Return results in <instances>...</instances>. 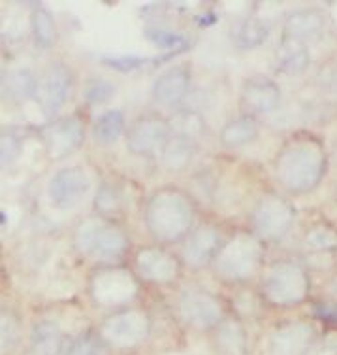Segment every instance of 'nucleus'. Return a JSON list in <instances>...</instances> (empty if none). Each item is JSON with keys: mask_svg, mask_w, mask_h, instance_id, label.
<instances>
[{"mask_svg": "<svg viewBox=\"0 0 337 355\" xmlns=\"http://www.w3.org/2000/svg\"><path fill=\"white\" fill-rule=\"evenodd\" d=\"M328 166L322 142L313 135H292L279 148L271 163L277 185L286 195H307L315 191Z\"/></svg>", "mask_w": 337, "mask_h": 355, "instance_id": "nucleus-1", "label": "nucleus"}, {"mask_svg": "<svg viewBox=\"0 0 337 355\" xmlns=\"http://www.w3.org/2000/svg\"><path fill=\"white\" fill-rule=\"evenodd\" d=\"M143 223L155 244H183L196 227L194 200L189 193L174 185L158 187L145 200Z\"/></svg>", "mask_w": 337, "mask_h": 355, "instance_id": "nucleus-2", "label": "nucleus"}, {"mask_svg": "<svg viewBox=\"0 0 337 355\" xmlns=\"http://www.w3.org/2000/svg\"><path fill=\"white\" fill-rule=\"evenodd\" d=\"M75 250L91 261L115 265L130 250V236L111 218L93 214L83 218L74 229Z\"/></svg>", "mask_w": 337, "mask_h": 355, "instance_id": "nucleus-3", "label": "nucleus"}, {"mask_svg": "<svg viewBox=\"0 0 337 355\" xmlns=\"http://www.w3.org/2000/svg\"><path fill=\"white\" fill-rule=\"evenodd\" d=\"M264 261V242L253 231L237 232L226 240L223 252L213 263L217 276L224 282L243 284L255 278Z\"/></svg>", "mask_w": 337, "mask_h": 355, "instance_id": "nucleus-4", "label": "nucleus"}, {"mask_svg": "<svg viewBox=\"0 0 337 355\" xmlns=\"http://www.w3.org/2000/svg\"><path fill=\"white\" fill-rule=\"evenodd\" d=\"M96 333L109 352H134L149 340L153 320L142 308H122L106 315Z\"/></svg>", "mask_w": 337, "mask_h": 355, "instance_id": "nucleus-5", "label": "nucleus"}, {"mask_svg": "<svg viewBox=\"0 0 337 355\" xmlns=\"http://www.w3.org/2000/svg\"><path fill=\"white\" fill-rule=\"evenodd\" d=\"M309 291V274L304 266L292 259L273 263L262 280L264 299L275 308L298 306L307 299Z\"/></svg>", "mask_w": 337, "mask_h": 355, "instance_id": "nucleus-6", "label": "nucleus"}, {"mask_svg": "<svg viewBox=\"0 0 337 355\" xmlns=\"http://www.w3.org/2000/svg\"><path fill=\"white\" fill-rule=\"evenodd\" d=\"M138 276L117 265H104L89 276V299L108 310L129 308L140 293Z\"/></svg>", "mask_w": 337, "mask_h": 355, "instance_id": "nucleus-7", "label": "nucleus"}, {"mask_svg": "<svg viewBox=\"0 0 337 355\" xmlns=\"http://www.w3.org/2000/svg\"><path fill=\"white\" fill-rule=\"evenodd\" d=\"M296 221V210L289 198L283 195H264L251 212V231L264 244H279L292 231Z\"/></svg>", "mask_w": 337, "mask_h": 355, "instance_id": "nucleus-8", "label": "nucleus"}, {"mask_svg": "<svg viewBox=\"0 0 337 355\" xmlns=\"http://www.w3.org/2000/svg\"><path fill=\"white\" fill-rule=\"evenodd\" d=\"M176 314L187 327L200 333H213L228 318L223 299L203 287L181 291L176 301Z\"/></svg>", "mask_w": 337, "mask_h": 355, "instance_id": "nucleus-9", "label": "nucleus"}, {"mask_svg": "<svg viewBox=\"0 0 337 355\" xmlns=\"http://www.w3.org/2000/svg\"><path fill=\"white\" fill-rule=\"evenodd\" d=\"M170 137L172 127L168 117L161 116L158 112H143L129 125L125 144L134 157L158 159Z\"/></svg>", "mask_w": 337, "mask_h": 355, "instance_id": "nucleus-10", "label": "nucleus"}, {"mask_svg": "<svg viewBox=\"0 0 337 355\" xmlns=\"http://www.w3.org/2000/svg\"><path fill=\"white\" fill-rule=\"evenodd\" d=\"M134 274L143 282L155 286H170L179 280L183 259L161 244L142 246L134 255Z\"/></svg>", "mask_w": 337, "mask_h": 355, "instance_id": "nucleus-11", "label": "nucleus"}, {"mask_svg": "<svg viewBox=\"0 0 337 355\" xmlns=\"http://www.w3.org/2000/svg\"><path fill=\"white\" fill-rule=\"evenodd\" d=\"M74 87L75 74L72 67L64 61L51 62L46 72L42 74L40 91H38V98H36L42 112L55 119L70 101Z\"/></svg>", "mask_w": 337, "mask_h": 355, "instance_id": "nucleus-12", "label": "nucleus"}, {"mask_svg": "<svg viewBox=\"0 0 337 355\" xmlns=\"http://www.w3.org/2000/svg\"><path fill=\"white\" fill-rule=\"evenodd\" d=\"M87 129L78 116H62L49 119L40 129L44 150L51 159H64L72 155L85 140Z\"/></svg>", "mask_w": 337, "mask_h": 355, "instance_id": "nucleus-13", "label": "nucleus"}, {"mask_svg": "<svg viewBox=\"0 0 337 355\" xmlns=\"http://www.w3.org/2000/svg\"><path fill=\"white\" fill-rule=\"evenodd\" d=\"M283 101L281 85L270 76H249L239 87V106L243 114L249 116H266L275 112Z\"/></svg>", "mask_w": 337, "mask_h": 355, "instance_id": "nucleus-14", "label": "nucleus"}, {"mask_svg": "<svg viewBox=\"0 0 337 355\" xmlns=\"http://www.w3.org/2000/svg\"><path fill=\"white\" fill-rule=\"evenodd\" d=\"M318 338V329L311 321H289L271 333L266 355H307Z\"/></svg>", "mask_w": 337, "mask_h": 355, "instance_id": "nucleus-15", "label": "nucleus"}, {"mask_svg": "<svg viewBox=\"0 0 337 355\" xmlns=\"http://www.w3.org/2000/svg\"><path fill=\"white\" fill-rule=\"evenodd\" d=\"M224 240L221 229L211 223H200L190 232L189 239L183 242V263L190 268H203L213 265L223 252Z\"/></svg>", "mask_w": 337, "mask_h": 355, "instance_id": "nucleus-16", "label": "nucleus"}, {"mask_svg": "<svg viewBox=\"0 0 337 355\" xmlns=\"http://www.w3.org/2000/svg\"><path fill=\"white\" fill-rule=\"evenodd\" d=\"M192 89V69L185 62L172 64L156 76L151 85V96L156 104L164 108H181Z\"/></svg>", "mask_w": 337, "mask_h": 355, "instance_id": "nucleus-17", "label": "nucleus"}, {"mask_svg": "<svg viewBox=\"0 0 337 355\" xmlns=\"http://www.w3.org/2000/svg\"><path fill=\"white\" fill-rule=\"evenodd\" d=\"M89 191V178L80 166H64L55 172L48 185L49 202L55 208H74Z\"/></svg>", "mask_w": 337, "mask_h": 355, "instance_id": "nucleus-18", "label": "nucleus"}, {"mask_svg": "<svg viewBox=\"0 0 337 355\" xmlns=\"http://www.w3.org/2000/svg\"><path fill=\"white\" fill-rule=\"evenodd\" d=\"M328 17L318 8H296L283 17V36L300 42H313L324 36Z\"/></svg>", "mask_w": 337, "mask_h": 355, "instance_id": "nucleus-19", "label": "nucleus"}, {"mask_svg": "<svg viewBox=\"0 0 337 355\" xmlns=\"http://www.w3.org/2000/svg\"><path fill=\"white\" fill-rule=\"evenodd\" d=\"M311 64V51L305 42L283 36L273 53V67L279 74L296 78L302 76Z\"/></svg>", "mask_w": 337, "mask_h": 355, "instance_id": "nucleus-20", "label": "nucleus"}, {"mask_svg": "<svg viewBox=\"0 0 337 355\" xmlns=\"http://www.w3.org/2000/svg\"><path fill=\"white\" fill-rule=\"evenodd\" d=\"M42 76L36 74V70L28 67H17V69L4 72L2 76V96L4 101L14 104L27 103L30 98H38Z\"/></svg>", "mask_w": 337, "mask_h": 355, "instance_id": "nucleus-21", "label": "nucleus"}, {"mask_svg": "<svg viewBox=\"0 0 337 355\" xmlns=\"http://www.w3.org/2000/svg\"><path fill=\"white\" fill-rule=\"evenodd\" d=\"M260 135V125L255 116L249 114H239L228 119L219 130V144L223 150H243L253 142H257Z\"/></svg>", "mask_w": 337, "mask_h": 355, "instance_id": "nucleus-22", "label": "nucleus"}, {"mask_svg": "<svg viewBox=\"0 0 337 355\" xmlns=\"http://www.w3.org/2000/svg\"><path fill=\"white\" fill-rule=\"evenodd\" d=\"M211 340L217 355H247L249 352V335L236 318H226L211 333Z\"/></svg>", "mask_w": 337, "mask_h": 355, "instance_id": "nucleus-23", "label": "nucleus"}, {"mask_svg": "<svg viewBox=\"0 0 337 355\" xmlns=\"http://www.w3.org/2000/svg\"><path fill=\"white\" fill-rule=\"evenodd\" d=\"M68 342L62 329L51 320L38 321L30 329L28 354L30 355H64Z\"/></svg>", "mask_w": 337, "mask_h": 355, "instance_id": "nucleus-24", "label": "nucleus"}, {"mask_svg": "<svg viewBox=\"0 0 337 355\" xmlns=\"http://www.w3.org/2000/svg\"><path fill=\"white\" fill-rule=\"evenodd\" d=\"M196 155H198V142L172 135L166 146L162 148L158 161L162 168L170 174H181L192 166Z\"/></svg>", "mask_w": 337, "mask_h": 355, "instance_id": "nucleus-25", "label": "nucleus"}, {"mask_svg": "<svg viewBox=\"0 0 337 355\" xmlns=\"http://www.w3.org/2000/svg\"><path fill=\"white\" fill-rule=\"evenodd\" d=\"M270 36V27L268 23L257 15H247L243 19H237L234 27L230 31L232 44L242 51H253L266 44Z\"/></svg>", "mask_w": 337, "mask_h": 355, "instance_id": "nucleus-26", "label": "nucleus"}, {"mask_svg": "<svg viewBox=\"0 0 337 355\" xmlns=\"http://www.w3.org/2000/svg\"><path fill=\"white\" fill-rule=\"evenodd\" d=\"M127 129H129V123H127L125 112L111 108L102 112L100 116L96 117L91 135H93V140L100 146H113L122 137H127Z\"/></svg>", "mask_w": 337, "mask_h": 355, "instance_id": "nucleus-27", "label": "nucleus"}, {"mask_svg": "<svg viewBox=\"0 0 337 355\" xmlns=\"http://www.w3.org/2000/svg\"><path fill=\"white\" fill-rule=\"evenodd\" d=\"M168 121L170 127H172V135H176V137L200 142L208 135V121L202 116V112L189 108V106L174 110L172 116L168 117Z\"/></svg>", "mask_w": 337, "mask_h": 355, "instance_id": "nucleus-28", "label": "nucleus"}, {"mask_svg": "<svg viewBox=\"0 0 337 355\" xmlns=\"http://www.w3.org/2000/svg\"><path fill=\"white\" fill-rule=\"evenodd\" d=\"M30 35H33L34 44L44 51L53 49L59 42V28H57V21L48 6L44 4H36L30 12Z\"/></svg>", "mask_w": 337, "mask_h": 355, "instance_id": "nucleus-29", "label": "nucleus"}, {"mask_svg": "<svg viewBox=\"0 0 337 355\" xmlns=\"http://www.w3.org/2000/svg\"><path fill=\"white\" fill-rule=\"evenodd\" d=\"M23 342V325L14 310L0 312V355H14Z\"/></svg>", "mask_w": 337, "mask_h": 355, "instance_id": "nucleus-30", "label": "nucleus"}, {"mask_svg": "<svg viewBox=\"0 0 337 355\" xmlns=\"http://www.w3.org/2000/svg\"><path fill=\"white\" fill-rule=\"evenodd\" d=\"M145 36H147L149 42H153L156 48L164 49V51H181L189 46V40L187 36L176 31V28L161 27V25H151L145 31Z\"/></svg>", "mask_w": 337, "mask_h": 355, "instance_id": "nucleus-31", "label": "nucleus"}, {"mask_svg": "<svg viewBox=\"0 0 337 355\" xmlns=\"http://www.w3.org/2000/svg\"><path fill=\"white\" fill-rule=\"evenodd\" d=\"M117 85L104 76H91L83 85V98L89 106H102L113 98Z\"/></svg>", "mask_w": 337, "mask_h": 355, "instance_id": "nucleus-32", "label": "nucleus"}, {"mask_svg": "<svg viewBox=\"0 0 337 355\" xmlns=\"http://www.w3.org/2000/svg\"><path fill=\"white\" fill-rule=\"evenodd\" d=\"M122 202H125V198H122L121 189L109 182H102L95 197L96 214L111 218V214L121 212Z\"/></svg>", "mask_w": 337, "mask_h": 355, "instance_id": "nucleus-33", "label": "nucleus"}, {"mask_svg": "<svg viewBox=\"0 0 337 355\" xmlns=\"http://www.w3.org/2000/svg\"><path fill=\"white\" fill-rule=\"evenodd\" d=\"M23 132L19 129H4L0 137V164L2 168H10L19 159L23 151Z\"/></svg>", "mask_w": 337, "mask_h": 355, "instance_id": "nucleus-34", "label": "nucleus"}, {"mask_svg": "<svg viewBox=\"0 0 337 355\" xmlns=\"http://www.w3.org/2000/svg\"><path fill=\"white\" fill-rule=\"evenodd\" d=\"M108 352L98 333H83L68 342L64 355H108Z\"/></svg>", "mask_w": 337, "mask_h": 355, "instance_id": "nucleus-35", "label": "nucleus"}, {"mask_svg": "<svg viewBox=\"0 0 337 355\" xmlns=\"http://www.w3.org/2000/svg\"><path fill=\"white\" fill-rule=\"evenodd\" d=\"M336 234L330 232L324 227H313L309 231L305 232V246L315 250V252H326L336 246Z\"/></svg>", "mask_w": 337, "mask_h": 355, "instance_id": "nucleus-36", "label": "nucleus"}, {"mask_svg": "<svg viewBox=\"0 0 337 355\" xmlns=\"http://www.w3.org/2000/svg\"><path fill=\"white\" fill-rule=\"evenodd\" d=\"M102 62L113 69L115 72H130V70H136L143 67L147 59L145 57H134V55H121V57H104Z\"/></svg>", "mask_w": 337, "mask_h": 355, "instance_id": "nucleus-37", "label": "nucleus"}, {"mask_svg": "<svg viewBox=\"0 0 337 355\" xmlns=\"http://www.w3.org/2000/svg\"><path fill=\"white\" fill-rule=\"evenodd\" d=\"M307 355H337V336L336 335H326L320 336L315 346L311 348Z\"/></svg>", "mask_w": 337, "mask_h": 355, "instance_id": "nucleus-38", "label": "nucleus"}, {"mask_svg": "<svg viewBox=\"0 0 337 355\" xmlns=\"http://www.w3.org/2000/svg\"><path fill=\"white\" fill-rule=\"evenodd\" d=\"M331 83H334V87L337 89V70L334 72V76H331Z\"/></svg>", "mask_w": 337, "mask_h": 355, "instance_id": "nucleus-39", "label": "nucleus"}]
</instances>
